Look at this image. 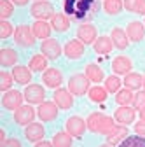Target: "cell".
<instances>
[{"instance_id":"8992f818","label":"cell","mask_w":145,"mask_h":147,"mask_svg":"<svg viewBox=\"0 0 145 147\" xmlns=\"http://www.w3.org/2000/svg\"><path fill=\"white\" fill-rule=\"evenodd\" d=\"M65 128H66V131H68L72 137H77V138H79V137L84 135L87 124H86V121H84L82 117H79V116H72V117L66 119Z\"/></svg>"},{"instance_id":"c3c4849f","label":"cell","mask_w":145,"mask_h":147,"mask_svg":"<svg viewBox=\"0 0 145 147\" xmlns=\"http://www.w3.org/2000/svg\"><path fill=\"white\" fill-rule=\"evenodd\" d=\"M143 88H145V76H143Z\"/></svg>"},{"instance_id":"ffe728a7","label":"cell","mask_w":145,"mask_h":147,"mask_svg":"<svg viewBox=\"0 0 145 147\" xmlns=\"http://www.w3.org/2000/svg\"><path fill=\"white\" fill-rule=\"evenodd\" d=\"M110 39H112V42H114V46H115L117 49H126V47H128V44H130L128 33H126L122 28H114Z\"/></svg>"},{"instance_id":"d6a6232c","label":"cell","mask_w":145,"mask_h":147,"mask_svg":"<svg viewBox=\"0 0 145 147\" xmlns=\"http://www.w3.org/2000/svg\"><path fill=\"white\" fill-rule=\"evenodd\" d=\"M117 147H145V137H140V135L126 137Z\"/></svg>"},{"instance_id":"cb8c5ba5","label":"cell","mask_w":145,"mask_h":147,"mask_svg":"<svg viewBox=\"0 0 145 147\" xmlns=\"http://www.w3.org/2000/svg\"><path fill=\"white\" fill-rule=\"evenodd\" d=\"M51 26L56 32H66L70 28V20L65 14H54L51 18Z\"/></svg>"},{"instance_id":"277c9868","label":"cell","mask_w":145,"mask_h":147,"mask_svg":"<svg viewBox=\"0 0 145 147\" xmlns=\"http://www.w3.org/2000/svg\"><path fill=\"white\" fill-rule=\"evenodd\" d=\"M23 98H25L23 93H19V91H16V89H9L2 96V105L7 110H17L23 105Z\"/></svg>"},{"instance_id":"7dc6e473","label":"cell","mask_w":145,"mask_h":147,"mask_svg":"<svg viewBox=\"0 0 145 147\" xmlns=\"http://www.w3.org/2000/svg\"><path fill=\"white\" fill-rule=\"evenodd\" d=\"M100 147H112L110 144H105V145H100Z\"/></svg>"},{"instance_id":"4dcf8cb0","label":"cell","mask_w":145,"mask_h":147,"mask_svg":"<svg viewBox=\"0 0 145 147\" xmlns=\"http://www.w3.org/2000/svg\"><path fill=\"white\" fill-rule=\"evenodd\" d=\"M103 117H105V116H103L101 112H93V114H89V117H87V121H86V124H87V130H91V131L98 133V130H100V124H101Z\"/></svg>"},{"instance_id":"f6af8a7d","label":"cell","mask_w":145,"mask_h":147,"mask_svg":"<svg viewBox=\"0 0 145 147\" xmlns=\"http://www.w3.org/2000/svg\"><path fill=\"white\" fill-rule=\"evenodd\" d=\"M12 4H16V5H26L28 4V0H11Z\"/></svg>"},{"instance_id":"d590c367","label":"cell","mask_w":145,"mask_h":147,"mask_svg":"<svg viewBox=\"0 0 145 147\" xmlns=\"http://www.w3.org/2000/svg\"><path fill=\"white\" fill-rule=\"evenodd\" d=\"M12 81H14V77H12V74H9V72H2L0 74V91H9L11 89V86H12Z\"/></svg>"},{"instance_id":"4fadbf2b","label":"cell","mask_w":145,"mask_h":147,"mask_svg":"<svg viewBox=\"0 0 145 147\" xmlns=\"http://www.w3.org/2000/svg\"><path fill=\"white\" fill-rule=\"evenodd\" d=\"M63 53L66 54V58L70 60H79L82 54H84V42H81L79 39H72L65 44Z\"/></svg>"},{"instance_id":"4316f807","label":"cell","mask_w":145,"mask_h":147,"mask_svg":"<svg viewBox=\"0 0 145 147\" xmlns=\"http://www.w3.org/2000/svg\"><path fill=\"white\" fill-rule=\"evenodd\" d=\"M28 67H30L32 72H42V70H47V58L44 56V54H35V56L30 58Z\"/></svg>"},{"instance_id":"f35d334b","label":"cell","mask_w":145,"mask_h":147,"mask_svg":"<svg viewBox=\"0 0 145 147\" xmlns=\"http://www.w3.org/2000/svg\"><path fill=\"white\" fill-rule=\"evenodd\" d=\"M133 107L135 109H142V107H145V91H140V93H136L135 95V100H133Z\"/></svg>"},{"instance_id":"30bf717a","label":"cell","mask_w":145,"mask_h":147,"mask_svg":"<svg viewBox=\"0 0 145 147\" xmlns=\"http://www.w3.org/2000/svg\"><path fill=\"white\" fill-rule=\"evenodd\" d=\"M77 37H79V40L84 42V44H95L96 39H98V32L93 25H89V23H84L77 28Z\"/></svg>"},{"instance_id":"b9f144b4","label":"cell","mask_w":145,"mask_h":147,"mask_svg":"<svg viewBox=\"0 0 145 147\" xmlns=\"http://www.w3.org/2000/svg\"><path fill=\"white\" fill-rule=\"evenodd\" d=\"M2 147H21V142L17 140V138H7L2 144Z\"/></svg>"},{"instance_id":"7402d4cb","label":"cell","mask_w":145,"mask_h":147,"mask_svg":"<svg viewBox=\"0 0 145 147\" xmlns=\"http://www.w3.org/2000/svg\"><path fill=\"white\" fill-rule=\"evenodd\" d=\"M32 30H33V33H35V37H37V39H44V40H46V39H49L52 26H51L49 23H46V21H40V20H37V21L33 23Z\"/></svg>"},{"instance_id":"5bb4252c","label":"cell","mask_w":145,"mask_h":147,"mask_svg":"<svg viewBox=\"0 0 145 147\" xmlns=\"http://www.w3.org/2000/svg\"><path fill=\"white\" fill-rule=\"evenodd\" d=\"M37 116L42 121H52L58 116V105L54 102H42L37 109Z\"/></svg>"},{"instance_id":"d6986e66","label":"cell","mask_w":145,"mask_h":147,"mask_svg":"<svg viewBox=\"0 0 145 147\" xmlns=\"http://www.w3.org/2000/svg\"><path fill=\"white\" fill-rule=\"evenodd\" d=\"M12 77L17 84H28L32 81V70H30V67L17 65L12 68Z\"/></svg>"},{"instance_id":"9a60e30c","label":"cell","mask_w":145,"mask_h":147,"mask_svg":"<svg viewBox=\"0 0 145 147\" xmlns=\"http://www.w3.org/2000/svg\"><path fill=\"white\" fill-rule=\"evenodd\" d=\"M133 68V61L128 56H117L112 60V70L115 76H126Z\"/></svg>"},{"instance_id":"836d02e7","label":"cell","mask_w":145,"mask_h":147,"mask_svg":"<svg viewBox=\"0 0 145 147\" xmlns=\"http://www.w3.org/2000/svg\"><path fill=\"white\" fill-rule=\"evenodd\" d=\"M105 89L108 91V93H117V91L121 89V79L117 76H110L105 79Z\"/></svg>"},{"instance_id":"8fae6325","label":"cell","mask_w":145,"mask_h":147,"mask_svg":"<svg viewBox=\"0 0 145 147\" xmlns=\"http://www.w3.org/2000/svg\"><path fill=\"white\" fill-rule=\"evenodd\" d=\"M33 119H35V110L30 105H21L17 110H14V121L17 124L28 126L30 123H33Z\"/></svg>"},{"instance_id":"7bdbcfd3","label":"cell","mask_w":145,"mask_h":147,"mask_svg":"<svg viewBox=\"0 0 145 147\" xmlns=\"http://www.w3.org/2000/svg\"><path fill=\"white\" fill-rule=\"evenodd\" d=\"M135 14H145V0H138L136 9H135Z\"/></svg>"},{"instance_id":"3957f363","label":"cell","mask_w":145,"mask_h":147,"mask_svg":"<svg viewBox=\"0 0 145 147\" xmlns=\"http://www.w3.org/2000/svg\"><path fill=\"white\" fill-rule=\"evenodd\" d=\"M30 12H32L33 18H37L40 21H46V20H49V18L54 16V7H52L51 2H47V0H37V2L32 5Z\"/></svg>"},{"instance_id":"ba28073f","label":"cell","mask_w":145,"mask_h":147,"mask_svg":"<svg viewBox=\"0 0 145 147\" xmlns=\"http://www.w3.org/2000/svg\"><path fill=\"white\" fill-rule=\"evenodd\" d=\"M42 82H44L47 88L56 89V88H60L61 82H63V74H61L58 68H47V70H44V74H42Z\"/></svg>"},{"instance_id":"9c48e42d","label":"cell","mask_w":145,"mask_h":147,"mask_svg":"<svg viewBox=\"0 0 145 147\" xmlns=\"http://www.w3.org/2000/svg\"><path fill=\"white\" fill-rule=\"evenodd\" d=\"M136 117V110L130 105H121L117 110H115V114H114V119L119 123V124H131Z\"/></svg>"},{"instance_id":"2e32d148","label":"cell","mask_w":145,"mask_h":147,"mask_svg":"<svg viewBox=\"0 0 145 147\" xmlns=\"http://www.w3.org/2000/svg\"><path fill=\"white\" fill-rule=\"evenodd\" d=\"M44 135H46V130L40 123H30L25 128V137L30 142H40L44 138Z\"/></svg>"},{"instance_id":"1f68e13d","label":"cell","mask_w":145,"mask_h":147,"mask_svg":"<svg viewBox=\"0 0 145 147\" xmlns=\"http://www.w3.org/2000/svg\"><path fill=\"white\" fill-rule=\"evenodd\" d=\"M122 7H124V4L121 2V0H105V2H103V9H105V12H107V14H110V16L119 14V12L122 11Z\"/></svg>"},{"instance_id":"ee69618b","label":"cell","mask_w":145,"mask_h":147,"mask_svg":"<svg viewBox=\"0 0 145 147\" xmlns=\"http://www.w3.org/2000/svg\"><path fill=\"white\" fill-rule=\"evenodd\" d=\"M35 147H54V145H52V142L42 140V142H37V144H35Z\"/></svg>"},{"instance_id":"603a6c76","label":"cell","mask_w":145,"mask_h":147,"mask_svg":"<svg viewBox=\"0 0 145 147\" xmlns=\"http://www.w3.org/2000/svg\"><path fill=\"white\" fill-rule=\"evenodd\" d=\"M17 61V53L11 47H4L0 51V65L2 67H14Z\"/></svg>"},{"instance_id":"f546056e","label":"cell","mask_w":145,"mask_h":147,"mask_svg":"<svg viewBox=\"0 0 145 147\" xmlns=\"http://www.w3.org/2000/svg\"><path fill=\"white\" fill-rule=\"evenodd\" d=\"M133 100H135V95H133V91L128 89V88L119 89L115 93V102L119 105H130V103H133Z\"/></svg>"},{"instance_id":"f1b7e54d","label":"cell","mask_w":145,"mask_h":147,"mask_svg":"<svg viewBox=\"0 0 145 147\" xmlns=\"http://www.w3.org/2000/svg\"><path fill=\"white\" fill-rule=\"evenodd\" d=\"M54 147H72V135L68 131H58L52 137Z\"/></svg>"},{"instance_id":"ac0fdd59","label":"cell","mask_w":145,"mask_h":147,"mask_svg":"<svg viewBox=\"0 0 145 147\" xmlns=\"http://www.w3.org/2000/svg\"><path fill=\"white\" fill-rule=\"evenodd\" d=\"M126 137H128V128H126L124 124L121 126H114V130L107 135V142L110 145H119Z\"/></svg>"},{"instance_id":"8d00e7d4","label":"cell","mask_w":145,"mask_h":147,"mask_svg":"<svg viewBox=\"0 0 145 147\" xmlns=\"http://www.w3.org/2000/svg\"><path fill=\"white\" fill-rule=\"evenodd\" d=\"M114 126H115L114 119H112V117H108V116H105V117H103V121H101V124H100V130H98V133L108 135V133H110V131L114 130Z\"/></svg>"},{"instance_id":"52a82bcc","label":"cell","mask_w":145,"mask_h":147,"mask_svg":"<svg viewBox=\"0 0 145 147\" xmlns=\"http://www.w3.org/2000/svg\"><path fill=\"white\" fill-rule=\"evenodd\" d=\"M40 51L47 60H56V58H60L63 49H61V46L56 39H46L40 46Z\"/></svg>"},{"instance_id":"e575fe53","label":"cell","mask_w":145,"mask_h":147,"mask_svg":"<svg viewBox=\"0 0 145 147\" xmlns=\"http://www.w3.org/2000/svg\"><path fill=\"white\" fill-rule=\"evenodd\" d=\"M12 12H14V5L11 0H0V18L7 20L9 16H12Z\"/></svg>"},{"instance_id":"d4e9b609","label":"cell","mask_w":145,"mask_h":147,"mask_svg":"<svg viewBox=\"0 0 145 147\" xmlns=\"http://www.w3.org/2000/svg\"><path fill=\"white\" fill-rule=\"evenodd\" d=\"M124 86L128 88V89H140L143 86V76H140V74H135V72H130V74H126V77H124Z\"/></svg>"},{"instance_id":"e0dca14e","label":"cell","mask_w":145,"mask_h":147,"mask_svg":"<svg viewBox=\"0 0 145 147\" xmlns=\"http://www.w3.org/2000/svg\"><path fill=\"white\" fill-rule=\"evenodd\" d=\"M126 33H128V39L131 42H140L145 37V26L140 21H131L126 28Z\"/></svg>"},{"instance_id":"44dd1931","label":"cell","mask_w":145,"mask_h":147,"mask_svg":"<svg viewBox=\"0 0 145 147\" xmlns=\"http://www.w3.org/2000/svg\"><path fill=\"white\" fill-rule=\"evenodd\" d=\"M93 47H95V51L98 54H108V53L112 51V47H114V42H112L110 37L101 35V37H98V39H96V42L93 44Z\"/></svg>"},{"instance_id":"7a4b0ae2","label":"cell","mask_w":145,"mask_h":147,"mask_svg":"<svg viewBox=\"0 0 145 147\" xmlns=\"http://www.w3.org/2000/svg\"><path fill=\"white\" fill-rule=\"evenodd\" d=\"M35 33L30 26L26 25H19L16 30H14V40L17 46H23V47H32L35 44Z\"/></svg>"},{"instance_id":"ab89813d","label":"cell","mask_w":145,"mask_h":147,"mask_svg":"<svg viewBox=\"0 0 145 147\" xmlns=\"http://www.w3.org/2000/svg\"><path fill=\"white\" fill-rule=\"evenodd\" d=\"M124 7H126V11H130V12H135V9H136V4H138V0H124Z\"/></svg>"},{"instance_id":"5b68a950","label":"cell","mask_w":145,"mask_h":147,"mask_svg":"<svg viewBox=\"0 0 145 147\" xmlns=\"http://www.w3.org/2000/svg\"><path fill=\"white\" fill-rule=\"evenodd\" d=\"M23 95H25V100L28 102V103H42L44 102V98H46V91H44V88L40 86V84H28L26 86V89L23 91Z\"/></svg>"},{"instance_id":"bcb514c9","label":"cell","mask_w":145,"mask_h":147,"mask_svg":"<svg viewBox=\"0 0 145 147\" xmlns=\"http://www.w3.org/2000/svg\"><path fill=\"white\" fill-rule=\"evenodd\" d=\"M140 119H142V121H145V107H142V109H140Z\"/></svg>"},{"instance_id":"74e56055","label":"cell","mask_w":145,"mask_h":147,"mask_svg":"<svg viewBox=\"0 0 145 147\" xmlns=\"http://www.w3.org/2000/svg\"><path fill=\"white\" fill-rule=\"evenodd\" d=\"M12 32H14V28L9 21H5V20L0 21V39H7V37L12 35Z\"/></svg>"},{"instance_id":"83f0119b","label":"cell","mask_w":145,"mask_h":147,"mask_svg":"<svg viewBox=\"0 0 145 147\" xmlns=\"http://www.w3.org/2000/svg\"><path fill=\"white\" fill-rule=\"evenodd\" d=\"M87 95H89V100L95 102V103H101L107 100V95H108V91L101 86H95V88H89L87 91Z\"/></svg>"},{"instance_id":"60d3db41","label":"cell","mask_w":145,"mask_h":147,"mask_svg":"<svg viewBox=\"0 0 145 147\" xmlns=\"http://www.w3.org/2000/svg\"><path fill=\"white\" fill-rule=\"evenodd\" d=\"M135 133L140 137H145V121H140L135 124Z\"/></svg>"},{"instance_id":"484cf974","label":"cell","mask_w":145,"mask_h":147,"mask_svg":"<svg viewBox=\"0 0 145 147\" xmlns=\"http://www.w3.org/2000/svg\"><path fill=\"white\" fill-rule=\"evenodd\" d=\"M86 76L89 81H93V82H101L105 79V74L101 70V67H98L96 63H89L86 67Z\"/></svg>"},{"instance_id":"6da1fadb","label":"cell","mask_w":145,"mask_h":147,"mask_svg":"<svg viewBox=\"0 0 145 147\" xmlns=\"http://www.w3.org/2000/svg\"><path fill=\"white\" fill-rule=\"evenodd\" d=\"M68 89L72 95L75 96H82L84 93L89 91V79L87 76L84 74H75V76H72L70 81H68Z\"/></svg>"},{"instance_id":"7c38bea8","label":"cell","mask_w":145,"mask_h":147,"mask_svg":"<svg viewBox=\"0 0 145 147\" xmlns=\"http://www.w3.org/2000/svg\"><path fill=\"white\" fill-rule=\"evenodd\" d=\"M54 103H56L60 109H70L72 105H74V95L70 93V89H63V88H58L56 91H54Z\"/></svg>"}]
</instances>
